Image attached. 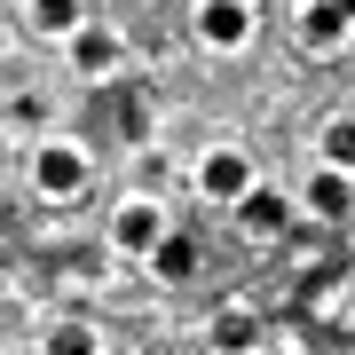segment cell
Returning a JSON list of instances; mask_svg holds the SVG:
<instances>
[{"label": "cell", "mask_w": 355, "mask_h": 355, "mask_svg": "<svg viewBox=\"0 0 355 355\" xmlns=\"http://www.w3.org/2000/svg\"><path fill=\"white\" fill-rule=\"evenodd\" d=\"M32 190L40 198H79L87 190V150H79V142H40V158H32Z\"/></svg>", "instance_id": "6da1fadb"}, {"label": "cell", "mask_w": 355, "mask_h": 355, "mask_svg": "<svg viewBox=\"0 0 355 355\" xmlns=\"http://www.w3.org/2000/svg\"><path fill=\"white\" fill-rule=\"evenodd\" d=\"M166 229H174V221H166L158 198H119V214H111V245H119V253H135V261H150V245L166 237Z\"/></svg>", "instance_id": "7a4b0ae2"}, {"label": "cell", "mask_w": 355, "mask_h": 355, "mask_svg": "<svg viewBox=\"0 0 355 355\" xmlns=\"http://www.w3.org/2000/svg\"><path fill=\"white\" fill-rule=\"evenodd\" d=\"M253 182H261V174H253V158H245V150H229V142L198 158V190L214 198V205H237L245 190H253Z\"/></svg>", "instance_id": "3957f363"}, {"label": "cell", "mask_w": 355, "mask_h": 355, "mask_svg": "<svg viewBox=\"0 0 355 355\" xmlns=\"http://www.w3.org/2000/svg\"><path fill=\"white\" fill-rule=\"evenodd\" d=\"M198 40L205 48H245L253 40V0H198Z\"/></svg>", "instance_id": "277c9868"}, {"label": "cell", "mask_w": 355, "mask_h": 355, "mask_svg": "<svg viewBox=\"0 0 355 355\" xmlns=\"http://www.w3.org/2000/svg\"><path fill=\"white\" fill-rule=\"evenodd\" d=\"M347 32H355V24H347L340 0H300V48H308V55H331Z\"/></svg>", "instance_id": "5b68a950"}, {"label": "cell", "mask_w": 355, "mask_h": 355, "mask_svg": "<svg viewBox=\"0 0 355 355\" xmlns=\"http://www.w3.org/2000/svg\"><path fill=\"white\" fill-rule=\"evenodd\" d=\"M119 55H127V40H119V32H95V24L71 32V71H79V79H111Z\"/></svg>", "instance_id": "8992f818"}, {"label": "cell", "mask_w": 355, "mask_h": 355, "mask_svg": "<svg viewBox=\"0 0 355 355\" xmlns=\"http://www.w3.org/2000/svg\"><path fill=\"white\" fill-rule=\"evenodd\" d=\"M237 221L253 229V237H277V229L292 221V198H284V190H268V182H253V190L237 198Z\"/></svg>", "instance_id": "52a82bcc"}, {"label": "cell", "mask_w": 355, "mask_h": 355, "mask_svg": "<svg viewBox=\"0 0 355 355\" xmlns=\"http://www.w3.org/2000/svg\"><path fill=\"white\" fill-rule=\"evenodd\" d=\"M205 340H214L221 355H253V347H261V324H253V308H237V300H229V308H214Z\"/></svg>", "instance_id": "ba28073f"}, {"label": "cell", "mask_w": 355, "mask_h": 355, "mask_svg": "<svg viewBox=\"0 0 355 355\" xmlns=\"http://www.w3.org/2000/svg\"><path fill=\"white\" fill-rule=\"evenodd\" d=\"M347 205H355V190H347V166H316V174H308V214L347 221Z\"/></svg>", "instance_id": "9c48e42d"}, {"label": "cell", "mask_w": 355, "mask_h": 355, "mask_svg": "<svg viewBox=\"0 0 355 355\" xmlns=\"http://www.w3.org/2000/svg\"><path fill=\"white\" fill-rule=\"evenodd\" d=\"M190 268H198V245L182 237V229H166V237L150 245V277H158V284H182Z\"/></svg>", "instance_id": "30bf717a"}, {"label": "cell", "mask_w": 355, "mask_h": 355, "mask_svg": "<svg viewBox=\"0 0 355 355\" xmlns=\"http://www.w3.org/2000/svg\"><path fill=\"white\" fill-rule=\"evenodd\" d=\"M79 24H87V0H32V32H55V40H71Z\"/></svg>", "instance_id": "8fae6325"}, {"label": "cell", "mask_w": 355, "mask_h": 355, "mask_svg": "<svg viewBox=\"0 0 355 355\" xmlns=\"http://www.w3.org/2000/svg\"><path fill=\"white\" fill-rule=\"evenodd\" d=\"M316 158H324V166H347V174H355V119H347V111H340V119H324Z\"/></svg>", "instance_id": "7c38bea8"}, {"label": "cell", "mask_w": 355, "mask_h": 355, "mask_svg": "<svg viewBox=\"0 0 355 355\" xmlns=\"http://www.w3.org/2000/svg\"><path fill=\"white\" fill-rule=\"evenodd\" d=\"M48 355H103V340H95V324H55Z\"/></svg>", "instance_id": "4fadbf2b"}, {"label": "cell", "mask_w": 355, "mask_h": 355, "mask_svg": "<svg viewBox=\"0 0 355 355\" xmlns=\"http://www.w3.org/2000/svg\"><path fill=\"white\" fill-rule=\"evenodd\" d=\"M340 8H347V24H355V0H340Z\"/></svg>", "instance_id": "5bb4252c"}, {"label": "cell", "mask_w": 355, "mask_h": 355, "mask_svg": "<svg viewBox=\"0 0 355 355\" xmlns=\"http://www.w3.org/2000/svg\"><path fill=\"white\" fill-rule=\"evenodd\" d=\"M103 355H135V347H103Z\"/></svg>", "instance_id": "9a60e30c"}]
</instances>
